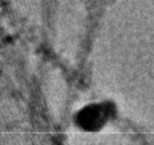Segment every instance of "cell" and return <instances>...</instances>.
I'll return each instance as SVG.
<instances>
[{
	"instance_id": "cell-1",
	"label": "cell",
	"mask_w": 154,
	"mask_h": 145,
	"mask_svg": "<svg viewBox=\"0 0 154 145\" xmlns=\"http://www.w3.org/2000/svg\"><path fill=\"white\" fill-rule=\"evenodd\" d=\"M113 115L108 103H94L82 108L75 116V124L84 131H98L107 124Z\"/></svg>"
}]
</instances>
